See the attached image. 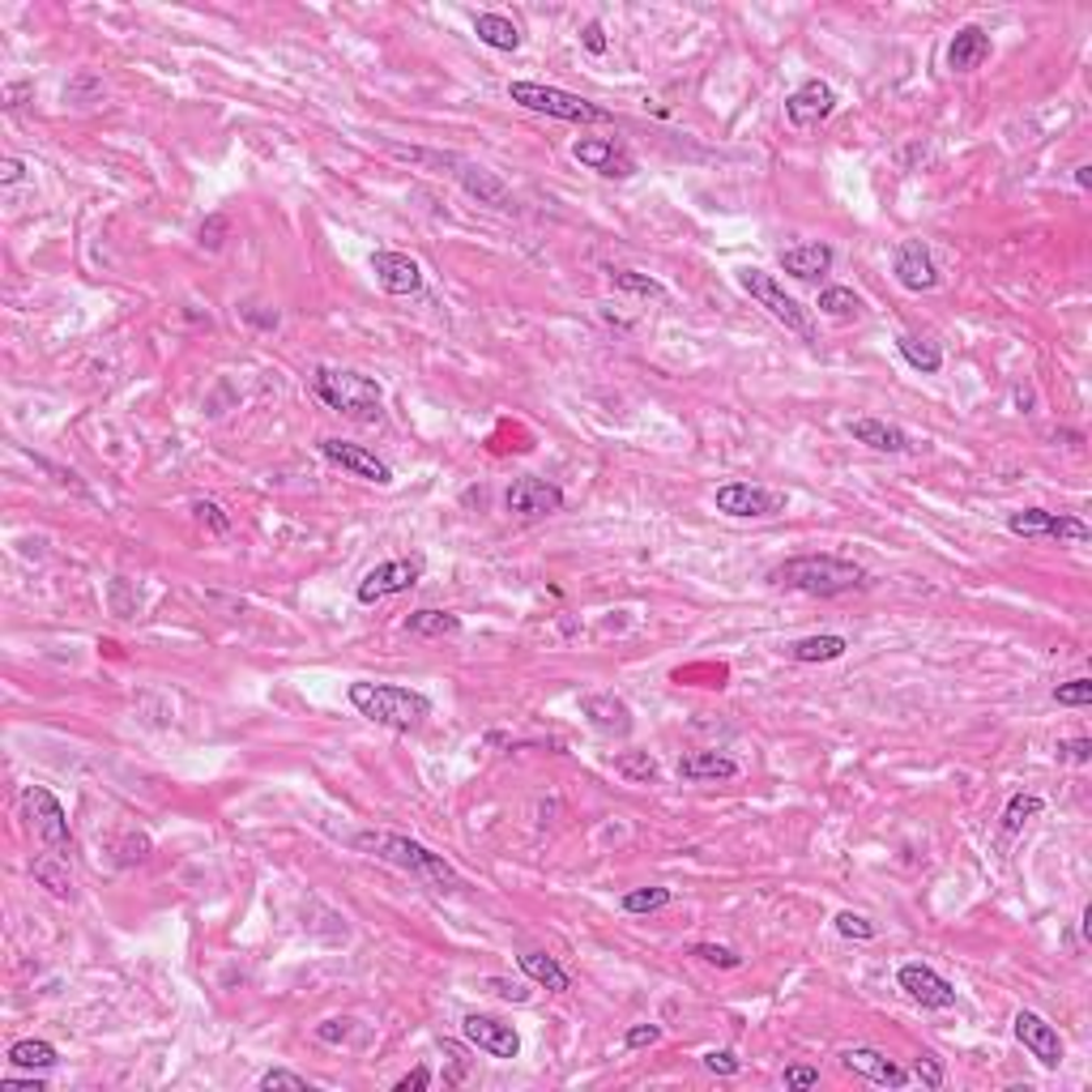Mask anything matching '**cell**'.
Here are the masks:
<instances>
[{"label": "cell", "instance_id": "obj_16", "mask_svg": "<svg viewBox=\"0 0 1092 1092\" xmlns=\"http://www.w3.org/2000/svg\"><path fill=\"white\" fill-rule=\"evenodd\" d=\"M833 111H837V90L828 81H819V77H806L786 99V116H790L794 128H815V124H824Z\"/></svg>", "mask_w": 1092, "mask_h": 1092}, {"label": "cell", "instance_id": "obj_35", "mask_svg": "<svg viewBox=\"0 0 1092 1092\" xmlns=\"http://www.w3.org/2000/svg\"><path fill=\"white\" fill-rule=\"evenodd\" d=\"M1045 811V802L1037 798V794H1012V802L1003 806V824H998V833L1003 837H1016L1028 819H1037Z\"/></svg>", "mask_w": 1092, "mask_h": 1092}, {"label": "cell", "instance_id": "obj_20", "mask_svg": "<svg viewBox=\"0 0 1092 1092\" xmlns=\"http://www.w3.org/2000/svg\"><path fill=\"white\" fill-rule=\"evenodd\" d=\"M841 1063H845V1071L867 1075L871 1084H884V1088H904V1084H909V1071L896 1067L888 1054L871 1050V1045H853V1050L841 1054Z\"/></svg>", "mask_w": 1092, "mask_h": 1092}, {"label": "cell", "instance_id": "obj_40", "mask_svg": "<svg viewBox=\"0 0 1092 1092\" xmlns=\"http://www.w3.org/2000/svg\"><path fill=\"white\" fill-rule=\"evenodd\" d=\"M226 235H231V218H226V214H209V218L201 222V231H197L201 248H209V252H218V248L226 244Z\"/></svg>", "mask_w": 1092, "mask_h": 1092}, {"label": "cell", "instance_id": "obj_7", "mask_svg": "<svg viewBox=\"0 0 1092 1092\" xmlns=\"http://www.w3.org/2000/svg\"><path fill=\"white\" fill-rule=\"evenodd\" d=\"M22 815L30 819V828H34V837H39L43 845H48L52 853H60V858H69V849H73L69 815H65V806H60V798H56L52 790L26 786V790H22Z\"/></svg>", "mask_w": 1092, "mask_h": 1092}, {"label": "cell", "instance_id": "obj_46", "mask_svg": "<svg viewBox=\"0 0 1092 1092\" xmlns=\"http://www.w3.org/2000/svg\"><path fill=\"white\" fill-rule=\"evenodd\" d=\"M193 513H197V521H201V525H209L214 533H226V529H231V521H226V517H222V508H218V504H209V499H197V504H193Z\"/></svg>", "mask_w": 1092, "mask_h": 1092}, {"label": "cell", "instance_id": "obj_2", "mask_svg": "<svg viewBox=\"0 0 1092 1092\" xmlns=\"http://www.w3.org/2000/svg\"><path fill=\"white\" fill-rule=\"evenodd\" d=\"M350 845L380 858V862H389V867H397V871H409L415 879H423V884H431L440 892H457L462 888V875L452 871L440 853H431L427 845L409 841L401 833H354Z\"/></svg>", "mask_w": 1092, "mask_h": 1092}, {"label": "cell", "instance_id": "obj_42", "mask_svg": "<svg viewBox=\"0 0 1092 1092\" xmlns=\"http://www.w3.org/2000/svg\"><path fill=\"white\" fill-rule=\"evenodd\" d=\"M837 935H845V939H862V943H867V939H875V935H879V926H875L871 918L849 914V909H845V914H837Z\"/></svg>", "mask_w": 1092, "mask_h": 1092}, {"label": "cell", "instance_id": "obj_6", "mask_svg": "<svg viewBox=\"0 0 1092 1092\" xmlns=\"http://www.w3.org/2000/svg\"><path fill=\"white\" fill-rule=\"evenodd\" d=\"M739 287L772 316V321H781L790 333H798L802 342H815V321H811V307H802L794 295L781 291V282L772 278L764 269H739Z\"/></svg>", "mask_w": 1092, "mask_h": 1092}, {"label": "cell", "instance_id": "obj_44", "mask_svg": "<svg viewBox=\"0 0 1092 1092\" xmlns=\"http://www.w3.org/2000/svg\"><path fill=\"white\" fill-rule=\"evenodd\" d=\"M914 1075H918L926 1088H943V1084H947L943 1059H935V1054H918V1063H914Z\"/></svg>", "mask_w": 1092, "mask_h": 1092}, {"label": "cell", "instance_id": "obj_39", "mask_svg": "<svg viewBox=\"0 0 1092 1092\" xmlns=\"http://www.w3.org/2000/svg\"><path fill=\"white\" fill-rule=\"evenodd\" d=\"M256 1088H260V1092H273V1088H287V1092H312V1084H307L303 1075L287 1071V1067H273V1071H265V1075L256 1079Z\"/></svg>", "mask_w": 1092, "mask_h": 1092}, {"label": "cell", "instance_id": "obj_56", "mask_svg": "<svg viewBox=\"0 0 1092 1092\" xmlns=\"http://www.w3.org/2000/svg\"><path fill=\"white\" fill-rule=\"evenodd\" d=\"M22 175H26V163H22V158H5V163H0V179H5V184H18Z\"/></svg>", "mask_w": 1092, "mask_h": 1092}, {"label": "cell", "instance_id": "obj_4", "mask_svg": "<svg viewBox=\"0 0 1092 1092\" xmlns=\"http://www.w3.org/2000/svg\"><path fill=\"white\" fill-rule=\"evenodd\" d=\"M312 393L321 397L329 409H338V415L346 419H358V423H368L380 415V384L372 376H358V372H338V368H312L307 376Z\"/></svg>", "mask_w": 1092, "mask_h": 1092}, {"label": "cell", "instance_id": "obj_37", "mask_svg": "<svg viewBox=\"0 0 1092 1092\" xmlns=\"http://www.w3.org/2000/svg\"><path fill=\"white\" fill-rule=\"evenodd\" d=\"M60 862H65L60 853H48V858L34 862V879L48 888L52 896H69V892H73V879H69V871L60 867Z\"/></svg>", "mask_w": 1092, "mask_h": 1092}, {"label": "cell", "instance_id": "obj_30", "mask_svg": "<svg viewBox=\"0 0 1092 1092\" xmlns=\"http://www.w3.org/2000/svg\"><path fill=\"white\" fill-rule=\"evenodd\" d=\"M9 1063H14V1067H26V1071H52V1067L60 1063V1054H56L52 1041L26 1037V1041H14V1045H9Z\"/></svg>", "mask_w": 1092, "mask_h": 1092}, {"label": "cell", "instance_id": "obj_13", "mask_svg": "<svg viewBox=\"0 0 1092 1092\" xmlns=\"http://www.w3.org/2000/svg\"><path fill=\"white\" fill-rule=\"evenodd\" d=\"M504 508L513 513V517H551V513H560L564 508V491L555 487V482H546V478H533V474H525V478H517L508 491H504Z\"/></svg>", "mask_w": 1092, "mask_h": 1092}, {"label": "cell", "instance_id": "obj_8", "mask_svg": "<svg viewBox=\"0 0 1092 1092\" xmlns=\"http://www.w3.org/2000/svg\"><path fill=\"white\" fill-rule=\"evenodd\" d=\"M717 513L735 517V521H760V517H781L790 508L786 491H768V487H751V482H725L713 495Z\"/></svg>", "mask_w": 1092, "mask_h": 1092}, {"label": "cell", "instance_id": "obj_27", "mask_svg": "<svg viewBox=\"0 0 1092 1092\" xmlns=\"http://www.w3.org/2000/svg\"><path fill=\"white\" fill-rule=\"evenodd\" d=\"M521 973L529 977V982H538V986H546L551 994H564L568 986H572V977H568V969L555 961V955H546V951H525L521 955Z\"/></svg>", "mask_w": 1092, "mask_h": 1092}, {"label": "cell", "instance_id": "obj_38", "mask_svg": "<svg viewBox=\"0 0 1092 1092\" xmlns=\"http://www.w3.org/2000/svg\"><path fill=\"white\" fill-rule=\"evenodd\" d=\"M674 900L670 888H631L619 904H623V914H657V909H666Z\"/></svg>", "mask_w": 1092, "mask_h": 1092}, {"label": "cell", "instance_id": "obj_15", "mask_svg": "<svg viewBox=\"0 0 1092 1092\" xmlns=\"http://www.w3.org/2000/svg\"><path fill=\"white\" fill-rule=\"evenodd\" d=\"M1012 1024H1016V1037H1020L1024 1050H1028L1045 1071H1059V1063H1063V1037H1059V1028L1045 1020V1016H1037V1012H1016Z\"/></svg>", "mask_w": 1092, "mask_h": 1092}, {"label": "cell", "instance_id": "obj_29", "mask_svg": "<svg viewBox=\"0 0 1092 1092\" xmlns=\"http://www.w3.org/2000/svg\"><path fill=\"white\" fill-rule=\"evenodd\" d=\"M896 350H900V358L909 363V368L922 372V376H935V372L943 368V350H939L935 342H926V338L900 333V338H896Z\"/></svg>", "mask_w": 1092, "mask_h": 1092}, {"label": "cell", "instance_id": "obj_51", "mask_svg": "<svg viewBox=\"0 0 1092 1092\" xmlns=\"http://www.w3.org/2000/svg\"><path fill=\"white\" fill-rule=\"evenodd\" d=\"M423 1088H431V1071L427 1067H415L409 1075H401L397 1084H393V1092H423Z\"/></svg>", "mask_w": 1092, "mask_h": 1092}, {"label": "cell", "instance_id": "obj_19", "mask_svg": "<svg viewBox=\"0 0 1092 1092\" xmlns=\"http://www.w3.org/2000/svg\"><path fill=\"white\" fill-rule=\"evenodd\" d=\"M372 273H376V282L389 295H419L423 291V269H419L415 256H405V252H393V248L372 252Z\"/></svg>", "mask_w": 1092, "mask_h": 1092}, {"label": "cell", "instance_id": "obj_26", "mask_svg": "<svg viewBox=\"0 0 1092 1092\" xmlns=\"http://www.w3.org/2000/svg\"><path fill=\"white\" fill-rule=\"evenodd\" d=\"M457 179H462V189H466L470 197H478L482 205L508 209V189H504V179H499L495 171L474 167V163H457Z\"/></svg>", "mask_w": 1092, "mask_h": 1092}, {"label": "cell", "instance_id": "obj_18", "mask_svg": "<svg viewBox=\"0 0 1092 1092\" xmlns=\"http://www.w3.org/2000/svg\"><path fill=\"white\" fill-rule=\"evenodd\" d=\"M321 457L333 462V466H342V470H350V474L363 478V482H376V487H389V482H393V470L376 457V452L363 448V444H350V440H321Z\"/></svg>", "mask_w": 1092, "mask_h": 1092}, {"label": "cell", "instance_id": "obj_1", "mask_svg": "<svg viewBox=\"0 0 1092 1092\" xmlns=\"http://www.w3.org/2000/svg\"><path fill=\"white\" fill-rule=\"evenodd\" d=\"M768 580L781 589H794V594H811V598H841L867 585V568L853 560H841V555H798V560H786L772 568Z\"/></svg>", "mask_w": 1092, "mask_h": 1092}, {"label": "cell", "instance_id": "obj_21", "mask_svg": "<svg viewBox=\"0 0 1092 1092\" xmlns=\"http://www.w3.org/2000/svg\"><path fill=\"white\" fill-rule=\"evenodd\" d=\"M990 52H994V43H990V34L982 26H961L951 34V43H947V69L951 73H973V69H982L990 60Z\"/></svg>", "mask_w": 1092, "mask_h": 1092}, {"label": "cell", "instance_id": "obj_52", "mask_svg": "<svg viewBox=\"0 0 1092 1092\" xmlns=\"http://www.w3.org/2000/svg\"><path fill=\"white\" fill-rule=\"evenodd\" d=\"M1059 755L1071 760V764H1088V760H1092V743H1088V739H1071V743L1059 747Z\"/></svg>", "mask_w": 1092, "mask_h": 1092}, {"label": "cell", "instance_id": "obj_33", "mask_svg": "<svg viewBox=\"0 0 1092 1092\" xmlns=\"http://www.w3.org/2000/svg\"><path fill=\"white\" fill-rule=\"evenodd\" d=\"M819 312L833 316V321H853V316L867 312V303H862V295H853L849 287H824L819 291Z\"/></svg>", "mask_w": 1092, "mask_h": 1092}, {"label": "cell", "instance_id": "obj_36", "mask_svg": "<svg viewBox=\"0 0 1092 1092\" xmlns=\"http://www.w3.org/2000/svg\"><path fill=\"white\" fill-rule=\"evenodd\" d=\"M606 278L615 291H631V295H645V299H666V287L649 273H636V269H606Z\"/></svg>", "mask_w": 1092, "mask_h": 1092}, {"label": "cell", "instance_id": "obj_10", "mask_svg": "<svg viewBox=\"0 0 1092 1092\" xmlns=\"http://www.w3.org/2000/svg\"><path fill=\"white\" fill-rule=\"evenodd\" d=\"M1008 529L1016 538H1059V542H1088L1092 529L1071 517V513H1045V508H1024L1008 517Z\"/></svg>", "mask_w": 1092, "mask_h": 1092}, {"label": "cell", "instance_id": "obj_34", "mask_svg": "<svg viewBox=\"0 0 1092 1092\" xmlns=\"http://www.w3.org/2000/svg\"><path fill=\"white\" fill-rule=\"evenodd\" d=\"M615 772L623 781H631V786H649V781H657V760L649 751H619L615 755Z\"/></svg>", "mask_w": 1092, "mask_h": 1092}, {"label": "cell", "instance_id": "obj_31", "mask_svg": "<svg viewBox=\"0 0 1092 1092\" xmlns=\"http://www.w3.org/2000/svg\"><path fill=\"white\" fill-rule=\"evenodd\" d=\"M845 649H849L845 636H806V641H794L786 653L794 662H837L845 657Z\"/></svg>", "mask_w": 1092, "mask_h": 1092}, {"label": "cell", "instance_id": "obj_28", "mask_svg": "<svg viewBox=\"0 0 1092 1092\" xmlns=\"http://www.w3.org/2000/svg\"><path fill=\"white\" fill-rule=\"evenodd\" d=\"M474 34H478V43H487V48H495V52H517L521 48L517 22L499 18V14H478L474 18Z\"/></svg>", "mask_w": 1092, "mask_h": 1092}, {"label": "cell", "instance_id": "obj_32", "mask_svg": "<svg viewBox=\"0 0 1092 1092\" xmlns=\"http://www.w3.org/2000/svg\"><path fill=\"white\" fill-rule=\"evenodd\" d=\"M405 631L409 636H457L462 631V615H452V611H415V615H405Z\"/></svg>", "mask_w": 1092, "mask_h": 1092}, {"label": "cell", "instance_id": "obj_41", "mask_svg": "<svg viewBox=\"0 0 1092 1092\" xmlns=\"http://www.w3.org/2000/svg\"><path fill=\"white\" fill-rule=\"evenodd\" d=\"M1054 700L1067 704V709H1084L1092 704V678H1071V682H1059L1054 688Z\"/></svg>", "mask_w": 1092, "mask_h": 1092}, {"label": "cell", "instance_id": "obj_23", "mask_svg": "<svg viewBox=\"0 0 1092 1092\" xmlns=\"http://www.w3.org/2000/svg\"><path fill=\"white\" fill-rule=\"evenodd\" d=\"M833 260H837V252L828 244H798V248L781 252V269L790 273V278H798V282L824 278V273L833 269Z\"/></svg>", "mask_w": 1092, "mask_h": 1092}, {"label": "cell", "instance_id": "obj_12", "mask_svg": "<svg viewBox=\"0 0 1092 1092\" xmlns=\"http://www.w3.org/2000/svg\"><path fill=\"white\" fill-rule=\"evenodd\" d=\"M896 986H900L909 998H914L918 1008H926V1012H947V1008H955V986H951L943 973H935L930 965H900Z\"/></svg>", "mask_w": 1092, "mask_h": 1092}, {"label": "cell", "instance_id": "obj_11", "mask_svg": "<svg viewBox=\"0 0 1092 1092\" xmlns=\"http://www.w3.org/2000/svg\"><path fill=\"white\" fill-rule=\"evenodd\" d=\"M572 158L589 171H598L606 179H631L636 175V158L623 142H615V136H585V142L572 146Z\"/></svg>", "mask_w": 1092, "mask_h": 1092}, {"label": "cell", "instance_id": "obj_53", "mask_svg": "<svg viewBox=\"0 0 1092 1092\" xmlns=\"http://www.w3.org/2000/svg\"><path fill=\"white\" fill-rule=\"evenodd\" d=\"M146 858H150V841H146V837H128V841H124L120 862H146Z\"/></svg>", "mask_w": 1092, "mask_h": 1092}, {"label": "cell", "instance_id": "obj_3", "mask_svg": "<svg viewBox=\"0 0 1092 1092\" xmlns=\"http://www.w3.org/2000/svg\"><path fill=\"white\" fill-rule=\"evenodd\" d=\"M350 704L358 709V717H368L384 730H419V725L431 717V700L415 688H397V682H368L358 678L350 682Z\"/></svg>", "mask_w": 1092, "mask_h": 1092}, {"label": "cell", "instance_id": "obj_17", "mask_svg": "<svg viewBox=\"0 0 1092 1092\" xmlns=\"http://www.w3.org/2000/svg\"><path fill=\"white\" fill-rule=\"evenodd\" d=\"M462 1037H466L470 1045H478V1050L491 1054V1059H517V1054H521V1037H517V1028L504 1024V1020H495V1016H478V1012H470V1016L462 1020Z\"/></svg>", "mask_w": 1092, "mask_h": 1092}, {"label": "cell", "instance_id": "obj_48", "mask_svg": "<svg viewBox=\"0 0 1092 1092\" xmlns=\"http://www.w3.org/2000/svg\"><path fill=\"white\" fill-rule=\"evenodd\" d=\"M623 1041H627V1050H641V1045H653V1041H662V1024H631V1028L623 1033Z\"/></svg>", "mask_w": 1092, "mask_h": 1092}, {"label": "cell", "instance_id": "obj_24", "mask_svg": "<svg viewBox=\"0 0 1092 1092\" xmlns=\"http://www.w3.org/2000/svg\"><path fill=\"white\" fill-rule=\"evenodd\" d=\"M678 777L682 781H735L739 760L721 755V751H688L678 760Z\"/></svg>", "mask_w": 1092, "mask_h": 1092}, {"label": "cell", "instance_id": "obj_55", "mask_svg": "<svg viewBox=\"0 0 1092 1092\" xmlns=\"http://www.w3.org/2000/svg\"><path fill=\"white\" fill-rule=\"evenodd\" d=\"M487 986H491L495 994H504V998H517V1003H525V998H529V994H525L521 986H513V982H504V977H491Z\"/></svg>", "mask_w": 1092, "mask_h": 1092}, {"label": "cell", "instance_id": "obj_25", "mask_svg": "<svg viewBox=\"0 0 1092 1092\" xmlns=\"http://www.w3.org/2000/svg\"><path fill=\"white\" fill-rule=\"evenodd\" d=\"M849 436L858 444L875 448V452H909V448H914V440H909L904 427L884 423V419H849Z\"/></svg>", "mask_w": 1092, "mask_h": 1092}, {"label": "cell", "instance_id": "obj_22", "mask_svg": "<svg viewBox=\"0 0 1092 1092\" xmlns=\"http://www.w3.org/2000/svg\"><path fill=\"white\" fill-rule=\"evenodd\" d=\"M580 713L589 717V725L602 735H627L631 730V709L615 696V692H598V696H585L580 700Z\"/></svg>", "mask_w": 1092, "mask_h": 1092}, {"label": "cell", "instance_id": "obj_9", "mask_svg": "<svg viewBox=\"0 0 1092 1092\" xmlns=\"http://www.w3.org/2000/svg\"><path fill=\"white\" fill-rule=\"evenodd\" d=\"M419 576H423V560H389V564L372 568L368 576L358 580L354 598H358L363 606H376V602H384V598H393V594H405V589H415Z\"/></svg>", "mask_w": 1092, "mask_h": 1092}, {"label": "cell", "instance_id": "obj_54", "mask_svg": "<svg viewBox=\"0 0 1092 1092\" xmlns=\"http://www.w3.org/2000/svg\"><path fill=\"white\" fill-rule=\"evenodd\" d=\"M0 1088H5V1092H43V1079H34V1075H30V1079L5 1075V1079H0Z\"/></svg>", "mask_w": 1092, "mask_h": 1092}, {"label": "cell", "instance_id": "obj_5", "mask_svg": "<svg viewBox=\"0 0 1092 1092\" xmlns=\"http://www.w3.org/2000/svg\"><path fill=\"white\" fill-rule=\"evenodd\" d=\"M508 99L521 103L525 111H542V116H555V120H572V124H606L611 111L589 103L580 95H568V90H555V85H542V81H513L508 85Z\"/></svg>", "mask_w": 1092, "mask_h": 1092}, {"label": "cell", "instance_id": "obj_45", "mask_svg": "<svg viewBox=\"0 0 1092 1092\" xmlns=\"http://www.w3.org/2000/svg\"><path fill=\"white\" fill-rule=\"evenodd\" d=\"M700 1063H704V1071H713V1075H739V1071H743V1063H739L735 1050H709Z\"/></svg>", "mask_w": 1092, "mask_h": 1092}, {"label": "cell", "instance_id": "obj_14", "mask_svg": "<svg viewBox=\"0 0 1092 1092\" xmlns=\"http://www.w3.org/2000/svg\"><path fill=\"white\" fill-rule=\"evenodd\" d=\"M892 273L904 291H935L939 287V265L922 240H900L892 252Z\"/></svg>", "mask_w": 1092, "mask_h": 1092}, {"label": "cell", "instance_id": "obj_43", "mask_svg": "<svg viewBox=\"0 0 1092 1092\" xmlns=\"http://www.w3.org/2000/svg\"><path fill=\"white\" fill-rule=\"evenodd\" d=\"M692 955H700L704 965H717V969H739V965H743V955H739V951L717 947V943H696Z\"/></svg>", "mask_w": 1092, "mask_h": 1092}, {"label": "cell", "instance_id": "obj_47", "mask_svg": "<svg viewBox=\"0 0 1092 1092\" xmlns=\"http://www.w3.org/2000/svg\"><path fill=\"white\" fill-rule=\"evenodd\" d=\"M580 43H585V52H589V56H606V48H611V39H606L602 22H589V26L580 30Z\"/></svg>", "mask_w": 1092, "mask_h": 1092}, {"label": "cell", "instance_id": "obj_49", "mask_svg": "<svg viewBox=\"0 0 1092 1092\" xmlns=\"http://www.w3.org/2000/svg\"><path fill=\"white\" fill-rule=\"evenodd\" d=\"M316 1041H325V1045L350 1041V1020H321V1024H316Z\"/></svg>", "mask_w": 1092, "mask_h": 1092}, {"label": "cell", "instance_id": "obj_57", "mask_svg": "<svg viewBox=\"0 0 1092 1092\" xmlns=\"http://www.w3.org/2000/svg\"><path fill=\"white\" fill-rule=\"evenodd\" d=\"M1075 184H1079V189L1092 184V167H1075Z\"/></svg>", "mask_w": 1092, "mask_h": 1092}, {"label": "cell", "instance_id": "obj_50", "mask_svg": "<svg viewBox=\"0 0 1092 1092\" xmlns=\"http://www.w3.org/2000/svg\"><path fill=\"white\" fill-rule=\"evenodd\" d=\"M819 1084V1067H786V1088L802 1092V1088H815Z\"/></svg>", "mask_w": 1092, "mask_h": 1092}]
</instances>
